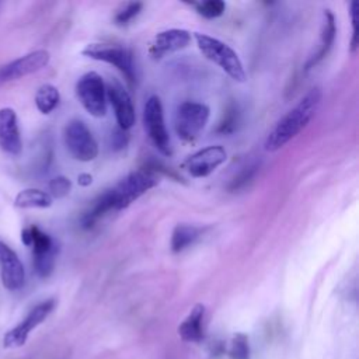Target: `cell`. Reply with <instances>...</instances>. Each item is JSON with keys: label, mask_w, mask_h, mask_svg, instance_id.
Here are the masks:
<instances>
[{"label": "cell", "mask_w": 359, "mask_h": 359, "mask_svg": "<svg viewBox=\"0 0 359 359\" xmlns=\"http://www.w3.org/2000/svg\"><path fill=\"white\" fill-rule=\"evenodd\" d=\"M76 97L81 107L94 118H102L107 114V88L97 72H87L76 83Z\"/></svg>", "instance_id": "obj_7"}, {"label": "cell", "mask_w": 359, "mask_h": 359, "mask_svg": "<svg viewBox=\"0 0 359 359\" xmlns=\"http://www.w3.org/2000/svg\"><path fill=\"white\" fill-rule=\"evenodd\" d=\"M210 116V108L198 101H184L177 107L174 115V128L177 136L188 143H192L206 128Z\"/></svg>", "instance_id": "obj_5"}, {"label": "cell", "mask_w": 359, "mask_h": 359, "mask_svg": "<svg viewBox=\"0 0 359 359\" xmlns=\"http://www.w3.org/2000/svg\"><path fill=\"white\" fill-rule=\"evenodd\" d=\"M55 299H48L32 307V310L25 316V318L6 332L3 338V346L4 348H18L25 344L28 335L34 328H36L41 323L45 321V318L53 311L55 309Z\"/></svg>", "instance_id": "obj_11"}, {"label": "cell", "mask_w": 359, "mask_h": 359, "mask_svg": "<svg viewBox=\"0 0 359 359\" xmlns=\"http://www.w3.org/2000/svg\"><path fill=\"white\" fill-rule=\"evenodd\" d=\"M105 88H107V98L111 102V107L114 109L118 128L122 130H129L136 121L135 107H133V101L129 91L123 87L122 83H119L115 79L111 80L105 86Z\"/></svg>", "instance_id": "obj_13"}, {"label": "cell", "mask_w": 359, "mask_h": 359, "mask_svg": "<svg viewBox=\"0 0 359 359\" xmlns=\"http://www.w3.org/2000/svg\"><path fill=\"white\" fill-rule=\"evenodd\" d=\"M81 53L90 59L105 62L108 65L115 66L126 79V81L133 86L136 81V69L133 63V57L129 49L116 45V43H104V42H93L88 43Z\"/></svg>", "instance_id": "obj_6"}, {"label": "cell", "mask_w": 359, "mask_h": 359, "mask_svg": "<svg viewBox=\"0 0 359 359\" xmlns=\"http://www.w3.org/2000/svg\"><path fill=\"white\" fill-rule=\"evenodd\" d=\"M34 101H35L36 109L41 114L48 115V114L53 112L60 101V94H59L57 87H55L53 84H49V83L39 86L35 93Z\"/></svg>", "instance_id": "obj_22"}, {"label": "cell", "mask_w": 359, "mask_h": 359, "mask_svg": "<svg viewBox=\"0 0 359 359\" xmlns=\"http://www.w3.org/2000/svg\"><path fill=\"white\" fill-rule=\"evenodd\" d=\"M337 36V22H335V15L330 8L324 10L323 13V22H321V32H320V45L318 49L314 52L313 56H310L306 70L313 69L317 66L331 50Z\"/></svg>", "instance_id": "obj_17"}, {"label": "cell", "mask_w": 359, "mask_h": 359, "mask_svg": "<svg viewBox=\"0 0 359 359\" xmlns=\"http://www.w3.org/2000/svg\"><path fill=\"white\" fill-rule=\"evenodd\" d=\"M50 55L45 49H36L0 66V86L20 80L48 66Z\"/></svg>", "instance_id": "obj_10"}, {"label": "cell", "mask_w": 359, "mask_h": 359, "mask_svg": "<svg viewBox=\"0 0 359 359\" xmlns=\"http://www.w3.org/2000/svg\"><path fill=\"white\" fill-rule=\"evenodd\" d=\"M63 140L72 157L81 163L93 161L98 156V143L94 135L80 119H72L65 126Z\"/></svg>", "instance_id": "obj_9"}, {"label": "cell", "mask_w": 359, "mask_h": 359, "mask_svg": "<svg viewBox=\"0 0 359 359\" xmlns=\"http://www.w3.org/2000/svg\"><path fill=\"white\" fill-rule=\"evenodd\" d=\"M199 236H201L199 227L188 223L177 224L171 233V241H170L171 251L182 252L184 250L191 247L198 240Z\"/></svg>", "instance_id": "obj_21"}, {"label": "cell", "mask_w": 359, "mask_h": 359, "mask_svg": "<svg viewBox=\"0 0 359 359\" xmlns=\"http://www.w3.org/2000/svg\"><path fill=\"white\" fill-rule=\"evenodd\" d=\"M323 100V91L320 87L310 88L300 101L289 109L268 133L264 149L266 151H276L286 143L294 139L314 118Z\"/></svg>", "instance_id": "obj_1"}, {"label": "cell", "mask_w": 359, "mask_h": 359, "mask_svg": "<svg viewBox=\"0 0 359 359\" xmlns=\"http://www.w3.org/2000/svg\"><path fill=\"white\" fill-rule=\"evenodd\" d=\"M191 43V32L182 28H170L160 31L153 38L149 53L154 59H161L167 55L185 49Z\"/></svg>", "instance_id": "obj_14"}, {"label": "cell", "mask_w": 359, "mask_h": 359, "mask_svg": "<svg viewBox=\"0 0 359 359\" xmlns=\"http://www.w3.org/2000/svg\"><path fill=\"white\" fill-rule=\"evenodd\" d=\"M358 3L351 1L349 4V14L352 22V39H351V53H355L358 49Z\"/></svg>", "instance_id": "obj_27"}, {"label": "cell", "mask_w": 359, "mask_h": 359, "mask_svg": "<svg viewBox=\"0 0 359 359\" xmlns=\"http://www.w3.org/2000/svg\"><path fill=\"white\" fill-rule=\"evenodd\" d=\"M111 210H115V196L112 188L107 189L104 194H101L97 199L93 201L91 206L81 216V226L84 229L93 227L104 215H107Z\"/></svg>", "instance_id": "obj_18"}, {"label": "cell", "mask_w": 359, "mask_h": 359, "mask_svg": "<svg viewBox=\"0 0 359 359\" xmlns=\"http://www.w3.org/2000/svg\"><path fill=\"white\" fill-rule=\"evenodd\" d=\"M231 359H250V346L248 339L244 334H236L231 341L230 348Z\"/></svg>", "instance_id": "obj_26"}, {"label": "cell", "mask_w": 359, "mask_h": 359, "mask_svg": "<svg viewBox=\"0 0 359 359\" xmlns=\"http://www.w3.org/2000/svg\"><path fill=\"white\" fill-rule=\"evenodd\" d=\"M143 128L153 146L164 156H171L170 135L165 128L164 111L161 100L157 95H150L143 107Z\"/></svg>", "instance_id": "obj_8"}, {"label": "cell", "mask_w": 359, "mask_h": 359, "mask_svg": "<svg viewBox=\"0 0 359 359\" xmlns=\"http://www.w3.org/2000/svg\"><path fill=\"white\" fill-rule=\"evenodd\" d=\"M194 38L199 52L208 60L219 66L230 79L237 83H244L247 80L244 65L237 52L230 45L202 32H195Z\"/></svg>", "instance_id": "obj_2"}, {"label": "cell", "mask_w": 359, "mask_h": 359, "mask_svg": "<svg viewBox=\"0 0 359 359\" xmlns=\"http://www.w3.org/2000/svg\"><path fill=\"white\" fill-rule=\"evenodd\" d=\"M111 140H112V147H114L115 150L125 147L126 143H128L126 130H122V129L118 128L116 130H114V135L111 136Z\"/></svg>", "instance_id": "obj_29"}, {"label": "cell", "mask_w": 359, "mask_h": 359, "mask_svg": "<svg viewBox=\"0 0 359 359\" xmlns=\"http://www.w3.org/2000/svg\"><path fill=\"white\" fill-rule=\"evenodd\" d=\"M158 174L151 168H140L128 174L114 188L115 210L126 209L158 184Z\"/></svg>", "instance_id": "obj_4"}, {"label": "cell", "mask_w": 359, "mask_h": 359, "mask_svg": "<svg viewBox=\"0 0 359 359\" xmlns=\"http://www.w3.org/2000/svg\"><path fill=\"white\" fill-rule=\"evenodd\" d=\"M203 316L205 307L202 304H196L188 317L181 323L178 327V334L184 341L196 342L201 341L203 337Z\"/></svg>", "instance_id": "obj_19"}, {"label": "cell", "mask_w": 359, "mask_h": 359, "mask_svg": "<svg viewBox=\"0 0 359 359\" xmlns=\"http://www.w3.org/2000/svg\"><path fill=\"white\" fill-rule=\"evenodd\" d=\"M53 199L46 191L38 188H25L15 195L14 205L21 209H46L50 208Z\"/></svg>", "instance_id": "obj_20"}, {"label": "cell", "mask_w": 359, "mask_h": 359, "mask_svg": "<svg viewBox=\"0 0 359 359\" xmlns=\"http://www.w3.org/2000/svg\"><path fill=\"white\" fill-rule=\"evenodd\" d=\"M236 122H237V111H236V108H233L231 111H229V114H226V118L219 125L217 132H220V133H230L234 129V126H236L234 123Z\"/></svg>", "instance_id": "obj_28"}, {"label": "cell", "mask_w": 359, "mask_h": 359, "mask_svg": "<svg viewBox=\"0 0 359 359\" xmlns=\"http://www.w3.org/2000/svg\"><path fill=\"white\" fill-rule=\"evenodd\" d=\"M143 8V3L140 1H130L123 4L114 15V21L116 25H128Z\"/></svg>", "instance_id": "obj_24"}, {"label": "cell", "mask_w": 359, "mask_h": 359, "mask_svg": "<svg viewBox=\"0 0 359 359\" xmlns=\"http://www.w3.org/2000/svg\"><path fill=\"white\" fill-rule=\"evenodd\" d=\"M0 276L8 290H18L25 282V269L20 257L3 241H0Z\"/></svg>", "instance_id": "obj_15"}, {"label": "cell", "mask_w": 359, "mask_h": 359, "mask_svg": "<svg viewBox=\"0 0 359 359\" xmlns=\"http://www.w3.org/2000/svg\"><path fill=\"white\" fill-rule=\"evenodd\" d=\"M48 189H49L48 194L50 195L52 199L53 198H56V199L65 198L66 195H69V192L72 189V181L65 175H56L49 181Z\"/></svg>", "instance_id": "obj_25"}, {"label": "cell", "mask_w": 359, "mask_h": 359, "mask_svg": "<svg viewBox=\"0 0 359 359\" xmlns=\"http://www.w3.org/2000/svg\"><path fill=\"white\" fill-rule=\"evenodd\" d=\"M195 8L198 14L208 20L217 18L224 14L226 10V3L222 0H208V1H201L195 4Z\"/></svg>", "instance_id": "obj_23"}, {"label": "cell", "mask_w": 359, "mask_h": 359, "mask_svg": "<svg viewBox=\"0 0 359 359\" xmlns=\"http://www.w3.org/2000/svg\"><path fill=\"white\" fill-rule=\"evenodd\" d=\"M24 245L31 247L34 271L39 278H48L55 268L59 247L55 240L38 226H28L21 231Z\"/></svg>", "instance_id": "obj_3"}, {"label": "cell", "mask_w": 359, "mask_h": 359, "mask_svg": "<svg viewBox=\"0 0 359 359\" xmlns=\"http://www.w3.org/2000/svg\"><path fill=\"white\" fill-rule=\"evenodd\" d=\"M77 184L80 187H88L93 184V175L88 172H81L77 175Z\"/></svg>", "instance_id": "obj_30"}, {"label": "cell", "mask_w": 359, "mask_h": 359, "mask_svg": "<svg viewBox=\"0 0 359 359\" xmlns=\"http://www.w3.org/2000/svg\"><path fill=\"white\" fill-rule=\"evenodd\" d=\"M227 160V153L223 146H206L194 154L188 156L182 163V168L194 178H205L216 171Z\"/></svg>", "instance_id": "obj_12"}, {"label": "cell", "mask_w": 359, "mask_h": 359, "mask_svg": "<svg viewBox=\"0 0 359 359\" xmlns=\"http://www.w3.org/2000/svg\"><path fill=\"white\" fill-rule=\"evenodd\" d=\"M0 147L10 156H20L22 151L18 118L11 107L0 108Z\"/></svg>", "instance_id": "obj_16"}]
</instances>
